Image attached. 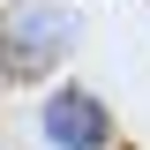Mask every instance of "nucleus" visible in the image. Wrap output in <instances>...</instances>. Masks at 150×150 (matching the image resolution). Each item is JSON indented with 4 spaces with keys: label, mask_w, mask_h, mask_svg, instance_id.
<instances>
[{
    "label": "nucleus",
    "mask_w": 150,
    "mask_h": 150,
    "mask_svg": "<svg viewBox=\"0 0 150 150\" xmlns=\"http://www.w3.org/2000/svg\"><path fill=\"white\" fill-rule=\"evenodd\" d=\"M75 45V15L53 0H23L0 15V75H45Z\"/></svg>",
    "instance_id": "1"
},
{
    "label": "nucleus",
    "mask_w": 150,
    "mask_h": 150,
    "mask_svg": "<svg viewBox=\"0 0 150 150\" xmlns=\"http://www.w3.org/2000/svg\"><path fill=\"white\" fill-rule=\"evenodd\" d=\"M45 143H53V150H105L112 143V112L98 105L90 90L68 83V90L45 98Z\"/></svg>",
    "instance_id": "2"
}]
</instances>
